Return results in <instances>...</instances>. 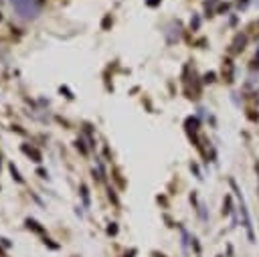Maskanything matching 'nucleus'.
Here are the masks:
<instances>
[{
  "instance_id": "f257e3e1",
  "label": "nucleus",
  "mask_w": 259,
  "mask_h": 257,
  "mask_svg": "<svg viewBox=\"0 0 259 257\" xmlns=\"http://www.w3.org/2000/svg\"><path fill=\"white\" fill-rule=\"evenodd\" d=\"M10 4L22 18H34L40 10V2L36 0H10Z\"/></svg>"
},
{
  "instance_id": "f03ea898",
  "label": "nucleus",
  "mask_w": 259,
  "mask_h": 257,
  "mask_svg": "<svg viewBox=\"0 0 259 257\" xmlns=\"http://www.w3.org/2000/svg\"><path fill=\"white\" fill-rule=\"evenodd\" d=\"M22 150H24V152H26L28 156H32V158H34V162H40V154H38V152H36L34 148H28V146H24Z\"/></svg>"
}]
</instances>
